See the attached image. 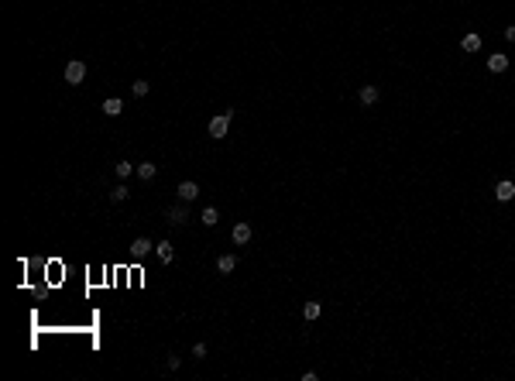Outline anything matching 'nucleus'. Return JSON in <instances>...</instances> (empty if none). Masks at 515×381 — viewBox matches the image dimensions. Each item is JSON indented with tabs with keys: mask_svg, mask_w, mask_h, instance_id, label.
<instances>
[{
	"mask_svg": "<svg viewBox=\"0 0 515 381\" xmlns=\"http://www.w3.org/2000/svg\"><path fill=\"white\" fill-rule=\"evenodd\" d=\"M83 79H86V62L72 58V62L65 65V83H69V86H79Z\"/></svg>",
	"mask_w": 515,
	"mask_h": 381,
	"instance_id": "nucleus-2",
	"label": "nucleus"
},
{
	"mask_svg": "<svg viewBox=\"0 0 515 381\" xmlns=\"http://www.w3.org/2000/svg\"><path fill=\"white\" fill-rule=\"evenodd\" d=\"M495 199H498V203H512V199H515V182H512V179H505V182H498V186H495Z\"/></svg>",
	"mask_w": 515,
	"mask_h": 381,
	"instance_id": "nucleus-5",
	"label": "nucleus"
},
{
	"mask_svg": "<svg viewBox=\"0 0 515 381\" xmlns=\"http://www.w3.org/2000/svg\"><path fill=\"white\" fill-rule=\"evenodd\" d=\"M155 254H158V261H162V265H169L172 258H175V251H172V241H158V244H155Z\"/></svg>",
	"mask_w": 515,
	"mask_h": 381,
	"instance_id": "nucleus-12",
	"label": "nucleus"
},
{
	"mask_svg": "<svg viewBox=\"0 0 515 381\" xmlns=\"http://www.w3.org/2000/svg\"><path fill=\"white\" fill-rule=\"evenodd\" d=\"M192 361H206V343H196L192 347Z\"/></svg>",
	"mask_w": 515,
	"mask_h": 381,
	"instance_id": "nucleus-20",
	"label": "nucleus"
},
{
	"mask_svg": "<svg viewBox=\"0 0 515 381\" xmlns=\"http://www.w3.org/2000/svg\"><path fill=\"white\" fill-rule=\"evenodd\" d=\"M230 241H234L237 248H244V244L251 241V223H244V220H241V223H234V230H230Z\"/></svg>",
	"mask_w": 515,
	"mask_h": 381,
	"instance_id": "nucleus-3",
	"label": "nucleus"
},
{
	"mask_svg": "<svg viewBox=\"0 0 515 381\" xmlns=\"http://www.w3.org/2000/svg\"><path fill=\"white\" fill-rule=\"evenodd\" d=\"M152 251H155V244L148 241V237H137V241L131 244V258H134V261H141V258H148Z\"/></svg>",
	"mask_w": 515,
	"mask_h": 381,
	"instance_id": "nucleus-4",
	"label": "nucleus"
},
{
	"mask_svg": "<svg viewBox=\"0 0 515 381\" xmlns=\"http://www.w3.org/2000/svg\"><path fill=\"white\" fill-rule=\"evenodd\" d=\"M148 90H152V86H148V79H134V83H131V93L134 96H148Z\"/></svg>",
	"mask_w": 515,
	"mask_h": 381,
	"instance_id": "nucleus-18",
	"label": "nucleus"
},
{
	"mask_svg": "<svg viewBox=\"0 0 515 381\" xmlns=\"http://www.w3.org/2000/svg\"><path fill=\"white\" fill-rule=\"evenodd\" d=\"M378 96H382V90H378L375 83H367V86H361V93H357V100H361L364 107H375V103H378Z\"/></svg>",
	"mask_w": 515,
	"mask_h": 381,
	"instance_id": "nucleus-7",
	"label": "nucleus"
},
{
	"mask_svg": "<svg viewBox=\"0 0 515 381\" xmlns=\"http://www.w3.org/2000/svg\"><path fill=\"white\" fill-rule=\"evenodd\" d=\"M199 223H203V227H216V223H220V210H216V206H206L203 216H199Z\"/></svg>",
	"mask_w": 515,
	"mask_h": 381,
	"instance_id": "nucleus-15",
	"label": "nucleus"
},
{
	"mask_svg": "<svg viewBox=\"0 0 515 381\" xmlns=\"http://www.w3.org/2000/svg\"><path fill=\"white\" fill-rule=\"evenodd\" d=\"M234 268H237V258H234V254H220V258H216V271H220V275H230Z\"/></svg>",
	"mask_w": 515,
	"mask_h": 381,
	"instance_id": "nucleus-13",
	"label": "nucleus"
},
{
	"mask_svg": "<svg viewBox=\"0 0 515 381\" xmlns=\"http://www.w3.org/2000/svg\"><path fill=\"white\" fill-rule=\"evenodd\" d=\"M165 364H169V371H175V367H179L182 361H179V354H169V361H165Z\"/></svg>",
	"mask_w": 515,
	"mask_h": 381,
	"instance_id": "nucleus-21",
	"label": "nucleus"
},
{
	"mask_svg": "<svg viewBox=\"0 0 515 381\" xmlns=\"http://www.w3.org/2000/svg\"><path fill=\"white\" fill-rule=\"evenodd\" d=\"M155 172H158V165H155V162H137V179L152 182V179H155Z\"/></svg>",
	"mask_w": 515,
	"mask_h": 381,
	"instance_id": "nucleus-14",
	"label": "nucleus"
},
{
	"mask_svg": "<svg viewBox=\"0 0 515 381\" xmlns=\"http://www.w3.org/2000/svg\"><path fill=\"white\" fill-rule=\"evenodd\" d=\"M117 179H120V182H124V179H127V175H131V172H137V165H131V162H117Z\"/></svg>",
	"mask_w": 515,
	"mask_h": 381,
	"instance_id": "nucleus-17",
	"label": "nucleus"
},
{
	"mask_svg": "<svg viewBox=\"0 0 515 381\" xmlns=\"http://www.w3.org/2000/svg\"><path fill=\"white\" fill-rule=\"evenodd\" d=\"M320 313H323V306H320V302H306L303 306V316H306V320H320Z\"/></svg>",
	"mask_w": 515,
	"mask_h": 381,
	"instance_id": "nucleus-16",
	"label": "nucleus"
},
{
	"mask_svg": "<svg viewBox=\"0 0 515 381\" xmlns=\"http://www.w3.org/2000/svg\"><path fill=\"white\" fill-rule=\"evenodd\" d=\"M189 203H182V206H172L169 213H165V223H172V227H179V223H186L189 220V210H186Z\"/></svg>",
	"mask_w": 515,
	"mask_h": 381,
	"instance_id": "nucleus-6",
	"label": "nucleus"
},
{
	"mask_svg": "<svg viewBox=\"0 0 515 381\" xmlns=\"http://www.w3.org/2000/svg\"><path fill=\"white\" fill-rule=\"evenodd\" d=\"M508 69V55H501V52H495V55H488V72H505Z\"/></svg>",
	"mask_w": 515,
	"mask_h": 381,
	"instance_id": "nucleus-10",
	"label": "nucleus"
},
{
	"mask_svg": "<svg viewBox=\"0 0 515 381\" xmlns=\"http://www.w3.org/2000/svg\"><path fill=\"white\" fill-rule=\"evenodd\" d=\"M175 192H179V199H182V203H192V199H199V186H196L192 179H189V182H179V189H175Z\"/></svg>",
	"mask_w": 515,
	"mask_h": 381,
	"instance_id": "nucleus-8",
	"label": "nucleus"
},
{
	"mask_svg": "<svg viewBox=\"0 0 515 381\" xmlns=\"http://www.w3.org/2000/svg\"><path fill=\"white\" fill-rule=\"evenodd\" d=\"M127 192H131V189L120 182V186H114V189H110V199H114V203H124V199H127Z\"/></svg>",
	"mask_w": 515,
	"mask_h": 381,
	"instance_id": "nucleus-19",
	"label": "nucleus"
},
{
	"mask_svg": "<svg viewBox=\"0 0 515 381\" xmlns=\"http://www.w3.org/2000/svg\"><path fill=\"white\" fill-rule=\"evenodd\" d=\"M103 114H107V117H120V114H124V100H120V96L103 100Z\"/></svg>",
	"mask_w": 515,
	"mask_h": 381,
	"instance_id": "nucleus-11",
	"label": "nucleus"
},
{
	"mask_svg": "<svg viewBox=\"0 0 515 381\" xmlns=\"http://www.w3.org/2000/svg\"><path fill=\"white\" fill-rule=\"evenodd\" d=\"M230 120H234V110H224V114H216V117L210 120V127H206V131H210V137H213V141L227 137V131H230Z\"/></svg>",
	"mask_w": 515,
	"mask_h": 381,
	"instance_id": "nucleus-1",
	"label": "nucleus"
},
{
	"mask_svg": "<svg viewBox=\"0 0 515 381\" xmlns=\"http://www.w3.org/2000/svg\"><path fill=\"white\" fill-rule=\"evenodd\" d=\"M505 38H508V41H515V24H508V28H505Z\"/></svg>",
	"mask_w": 515,
	"mask_h": 381,
	"instance_id": "nucleus-22",
	"label": "nucleus"
},
{
	"mask_svg": "<svg viewBox=\"0 0 515 381\" xmlns=\"http://www.w3.org/2000/svg\"><path fill=\"white\" fill-rule=\"evenodd\" d=\"M460 48H464L467 55H474V52H481V35H477V31H467V35L460 38Z\"/></svg>",
	"mask_w": 515,
	"mask_h": 381,
	"instance_id": "nucleus-9",
	"label": "nucleus"
}]
</instances>
